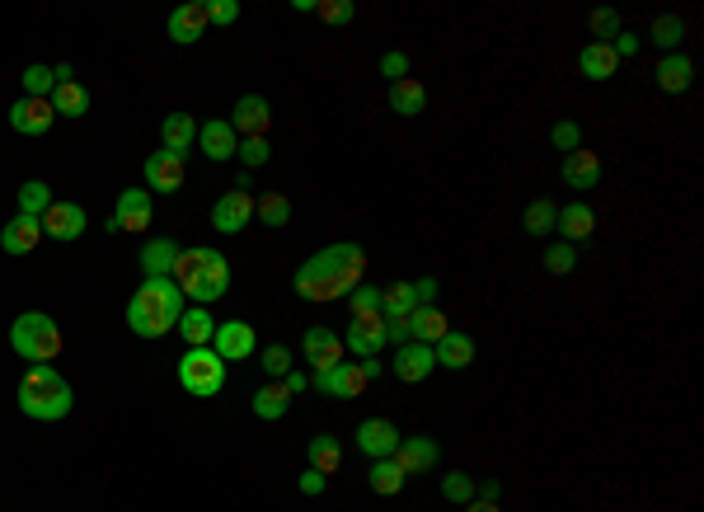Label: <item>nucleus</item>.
<instances>
[{"instance_id":"56","label":"nucleus","mask_w":704,"mask_h":512,"mask_svg":"<svg viewBox=\"0 0 704 512\" xmlns=\"http://www.w3.org/2000/svg\"><path fill=\"white\" fill-rule=\"evenodd\" d=\"M414 334H409V315H399V320H385V343H409Z\"/></svg>"},{"instance_id":"45","label":"nucleus","mask_w":704,"mask_h":512,"mask_svg":"<svg viewBox=\"0 0 704 512\" xmlns=\"http://www.w3.org/2000/svg\"><path fill=\"white\" fill-rule=\"evenodd\" d=\"M540 259H545V273H554V278H564V273H573V268H578V249H573V245H564V240H554V245L545 249Z\"/></svg>"},{"instance_id":"54","label":"nucleus","mask_w":704,"mask_h":512,"mask_svg":"<svg viewBox=\"0 0 704 512\" xmlns=\"http://www.w3.org/2000/svg\"><path fill=\"white\" fill-rule=\"evenodd\" d=\"M381 76L390 80V85H399V80H409V52H385L381 57Z\"/></svg>"},{"instance_id":"39","label":"nucleus","mask_w":704,"mask_h":512,"mask_svg":"<svg viewBox=\"0 0 704 512\" xmlns=\"http://www.w3.org/2000/svg\"><path fill=\"white\" fill-rule=\"evenodd\" d=\"M254 217H259L263 226L282 231V226L291 221V202H287V193H263V198H254Z\"/></svg>"},{"instance_id":"43","label":"nucleus","mask_w":704,"mask_h":512,"mask_svg":"<svg viewBox=\"0 0 704 512\" xmlns=\"http://www.w3.org/2000/svg\"><path fill=\"white\" fill-rule=\"evenodd\" d=\"M202 259H207V245H193V249H179V264H174V273H169V278H174V287H179V292H184L188 282L198 278V268H202Z\"/></svg>"},{"instance_id":"35","label":"nucleus","mask_w":704,"mask_h":512,"mask_svg":"<svg viewBox=\"0 0 704 512\" xmlns=\"http://www.w3.org/2000/svg\"><path fill=\"white\" fill-rule=\"evenodd\" d=\"M306 461L310 470H320V475H338V466H343V447H338L334 433H320L306 442Z\"/></svg>"},{"instance_id":"19","label":"nucleus","mask_w":704,"mask_h":512,"mask_svg":"<svg viewBox=\"0 0 704 512\" xmlns=\"http://www.w3.org/2000/svg\"><path fill=\"white\" fill-rule=\"evenodd\" d=\"M437 372V357H432L428 343H399L395 353V376L404 381V386H418V381H428V376Z\"/></svg>"},{"instance_id":"8","label":"nucleus","mask_w":704,"mask_h":512,"mask_svg":"<svg viewBox=\"0 0 704 512\" xmlns=\"http://www.w3.org/2000/svg\"><path fill=\"white\" fill-rule=\"evenodd\" d=\"M230 292V264L216 254V249H207V259H202L198 278L184 287V296L193 301V306H212V301H221V296Z\"/></svg>"},{"instance_id":"41","label":"nucleus","mask_w":704,"mask_h":512,"mask_svg":"<svg viewBox=\"0 0 704 512\" xmlns=\"http://www.w3.org/2000/svg\"><path fill=\"white\" fill-rule=\"evenodd\" d=\"M47 207H52V188H47L43 179H29V184H19V212H24V217H38V221H43Z\"/></svg>"},{"instance_id":"50","label":"nucleus","mask_w":704,"mask_h":512,"mask_svg":"<svg viewBox=\"0 0 704 512\" xmlns=\"http://www.w3.org/2000/svg\"><path fill=\"white\" fill-rule=\"evenodd\" d=\"M315 15H320L324 24H334V29H343V24H352V15H357V5H352V0H315Z\"/></svg>"},{"instance_id":"20","label":"nucleus","mask_w":704,"mask_h":512,"mask_svg":"<svg viewBox=\"0 0 704 512\" xmlns=\"http://www.w3.org/2000/svg\"><path fill=\"white\" fill-rule=\"evenodd\" d=\"M301 353H306V362L315 367V372H329V367H338L343 362V339H338L334 329H306V339H301Z\"/></svg>"},{"instance_id":"53","label":"nucleus","mask_w":704,"mask_h":512,"mask_svg":"<svg viewBox=\"0 0 704 512\" xmlns=\"http://www.w3.org/2000/svg\"><path fill=\"white\" fill-rule=\"evenodd\" d=\"M235 19H240V0H207V24L226 29V24H235Z\"/></svg>"},{"instance_id":"9","label":"nucleus","mask_w":704,"mask_h":512,"mask_svg":"<svg viewBox=\"0 0 704 512\" xmlns=\"http://www.w3.org/2000/svg\"><path fill=\"white\" fill-rule=\"evenodd\" d=\"M85 226H90V217L80 202H52L43 212V240H57V245H76Z\"/></svg>"},{"instance_id":"59","label":"nucleus","mask_w":704,"mask_h":512,"mask_svg":"<svg viewBox=\"0 0 704 512\" xmlns=\"http://www.w3.org/2000/svg\"><path fill=\"white\" fill-rule=\"evenodd\" d=\"M282 386H287V395H301V390H306V386H310V376H306V372H301V367H291V372H287V376H282Z\"/></svg>"},{"instance_id":"40","label":"nucleus","mask_w":704,"mask_h":512,"mask_svg":"<svg viewBox=\"0 0 704 512\" xmlns=\"http://www.w3.org/2000/svg\"><path fill=\"white\" fill-rule=\"evenodd\" d=\"M414 311V282H390L381 287V315L385 320H399V315Z\"/></svg>"},{"instance_id":"51","label":"nucleus","mask_w":704,"mask_h":512,"mask_svg":"<svg viewBox=\"0 0 704 512\" xmlns=\"http://www.w3.org/2000/svg\"><path fill=\"white\" fill-rule=\"evenodd\" d=\"M550 141L568 156V151H578V146H582V127L573 123V118H559V123L550 127Z\"/></svg>"},{"instance_id":"22","label":"nucleus","mask_w":704,"mask_h":512,"mask_svg":"<svg viewBox=\"0 0 704 512\" xmlns=\"http://www.w3.org/2000/svg\"><path fill=\"white\" fill-rule=\"evenodd\" d=\"M52 123H57V113H52V104H47V99H29V94H24V99H15V104H10V127H15V132H24V137H43Z\"/></svg>"},{"instance_id":"21","label":"nucleus","mask_w":704,"mask_h":512,"mask_svg":"<svg viewBox=\"0 0 704 512\" xmlns=\"http://www.w3.org/2000/svg\"><path fill=\"white\" fill-rule=\"evenodd\" d=\"M399 447V428L390 419H362L357 423V451L371 456V461H381V456H395Z\"/></svg>"},{"instance_id":"13","label":"nucleus","mask_w":704,"mask_h":512,"mask_svg":"<svg viewBox=\"0 0 704 512\" xmlns=\"http://www.w3.org/2000/svg\"><path fill=\"white\" fill-rule=\"evenodd\" d=\"M291 287H296V296H301V301H315V306H324V301H338V296H343V292H338V282L329 278V268H324L315 254H310L306 264L296 268Z\"/></svg>"},{"instance_id":"25","label":"nucleus","mask_w":704,"mask_h":512,"mask_svg":"<svg viewBox=\"0 0 704 512\" xmlns=\"http://www.w3.org/2000/svg\"><path fill=\"white\" fill-rule=\"evenodd\" d=\"M198 146H202V156L221 165V160H230L240 151V137H235V127H230L226 118H212V123L198 127Z\"/></svg>"},{"instance_id":"16","label":"nucleus","mask_w":704,"mask_h":512,"mask_svg":"<svg viewBox=\"0 0 704 512\" xmlns=\"http://www.w3.org/2000/svg\"><path fill=\"white\" fill-rule=\"evenodd\" d=\"M254 221V198L249 193H240V188H230V193H221L212 207V226L221 235H240Z\"/></svg>"},{"instance_id":"60","label":"nucleus","mask_w":704,"mask_h":512,"mask_svg":"<svg viewBox=\"0 0 704 512\" xmlns=\"http://www.w3.org/2000/svg\"><path fill=\"white\" fill-rule=\"evenodd\" d=\"M475 498H484V503H498V498H503V484H498V480L475 484Z\"/></svg>"},{"instance_id":"30","label":"nucleus","mask_w":704,"mask_h":512,"mask_svg":"<svg viewBox=\"0 0 704 512\" xmlns=\"http://www.w3.org/2000/svg\"><path fill=\"white\" fill-rule=\"evenodd\" d=\"M578 71L587 80H611L615 71H620V57H615L611 43H587L578 52Z\"/></svg>"},{"instance_id":"38","label":"nucleus","mask_w":704,"mask_h":512,"mask_svg":"<svg viewBox=\"0 0 704 512\" xmlns=\"http://www.w3.org/2000/svg\"><path fill=\"white\" fill-rule=\"evenodd\" d=\"M404 470L390 461V456H381V461H371V470H367V484H371V494H381V498H395L399 489H404Z\"/></svg>"},{"instance_id":"3","label":"nucleus","mask_w":704,"mask_h":512,"mask_svg":"<svg viewBox=\"0 0 704 512\" xmlns=\"http://www.w3.org/2000/svg\"><path fill=\"white\" fill-rule=\"evenodd\" d=\"M10 348H15L29 367H52L62 353V329L47 311H24L10 325Z\"/></svg>"},{"instance_id":"27","label":"nucleus","mask_w":704,"mask_h":512,"mask_svg":"<svg viewBox=\"0 0 704 512\" xmlns=\"http://www.w3.org/2000/svg\"><path fill=\"white\" fill-rule=\"evenodd\" d=\"M564 184L578 188V193L597 188L601 184V156H597V151H587V146L568 151V156H564Z\"/></svg>"},{"instance_id":"5","label":"nucleus","mask_w":704,"mask_h":512,"mask_svg":"<svg viewBox=\"0 0 704 512\" xmlns=\"http://www.w3.org/2000/svg\"><path fill=\"white\" fill-rule=\"evenodd\" d=\"M315 259L329 268V278L338 282V292H343V296H348L352 287H362V273H367V249L357 245V240H338V245L320 249Z\"/></svg>"},{"instance_id":"26","label":"nucleus","mask_w":704,"mask_h":512,"mask_svg":"<svg viewBox=\"0 0 704 512\" xmlns=\"http://www.w3.org/2000/svg\"><path fill=\"white\" fill-rule=\"evenodd\" d=\"M690 85H695V62H690L686 52H662L658 62V90L662 94H686Z\"/></svg>"},{"instance_id":"4","label":"nucleus","mask_w":704,"mask_h":512,"mask_svg":"<svg viewBox=\"0 0 704 512\" xmlns=\"http://www.w3.org/2000/svg\"><path fill=\"white\" fill-rule=\"evenodd\" d=\"M179 386H184L188 395H198V400H212V395H221V386H226V362H221L212 348H188V353L179 357Z\"/></svg>"},{"instance_id":"47","label":"nucleus","mask_w":704,"mask_h":512,"mask_svg":"<svg viewBox=\"0 0 704 512\" xmlns=\"http://www.w3.org/2000/svg\"><path fill=\"white\" fill-rule=\"evenodd\" d=\"M52 90H57V76H52V66H29V71H24V94H29V99H52Z\"/></svg>"},{"instance_id":"33","label":"nucleus","mask_w":704,"mask_h":512,"mask_svg":"<svg viewBox=\"0 0 704 512\" xmlns=\"http://www.w3.org/2000/svg\"><path fill=\"white\" fill-rule=\"evenodd\" d=\"M179 334H184L188 348H212V334H216V320L207 315V306H188L184 315H179Z\"/></svg>"},{"instance_id":"24","label":"nucleus","mask_w":704,"mask_h":512,"mask_svg":"<svg viewBox=\"0 0 704 512\" xmlns=\"http://www.w3.org/2000/svg\"><path fill=\"white\" fill-rule=\"evenodd\" d=\"M554 231L564 235V245H582V240H592V231H597V207H587V202H568V207H559Z\"/></svg>"},{"instance_id":"23","label":"nucleus","mask_w":704,"mask_h":512,"mask_svg":"<svg viewBox=\"0 0 704 512\" xmlns=\"http://www.w3.org/2000/svg\"><path fill=\"white\" fill-rule=\"evenodd\" d=\"M179 240H169V235H155V240H146L141 245V254H137V264H141V273L146 278H169L174 273V264H179Z\"/></svg>"},{"instance_id":"2","label":"nucleus","mask_w":704,"mask_h":512,"mask_svg":"<svg viewBox=\"0 0 704 512\" xmlns=\"http://www.w3.org/2000/svg\"><path fill=\"white\" fill-rule=\"evenodd\" d=\"M15 404L19 414L33 423H62L71 414V404H76V390L57 367H29L24 381H19Z\"/></svg>"},{"instance_id":"61","label":"nucleus","mask_w":704,"mask_h":512,"mask_svg":"<svg viewBox=\"0 0 704 512\" xmlns=\"http://www.w3.org/2000/svg\"><path fill=\"white\" fill-rule=\"evenodd\" d=\"M465 512H503V508H498V503H484V498H470V503H465Z\"/></svg>"},{"instance_id":"15","label":"nucleus","mask_w":704,"mask_h":512,"mask_svg":"<svg viewBox=\"0 0 704 512\" xmlns=\"http://www.w3.org/2000/svg\"><path fill=\"white\" fill-rule=\"evenodd\" d=\"M254 348H259V339H254V329H249L245 320H226V325H216L212 353L221 357V362H245V357H254Z\"/></svg>"},{"instance_id":"31","label":"nucleus","mask_w":704,"mask_h":512,"mask_svg":"<svg viewBox=\"0 0 704 512\" xmlns=\"http://www.w3.org/2000/svg\"><path fill=\"white\" fill-rule=\"evenodd\" d=\"M47 104H52L57 118H85V113H90V90H85L80 80H62V85L52 90Z\"/></svg>"},{"instance_id":"14","label":"nucleus","mask_w":704,"mask_h":512,"mask_svg":"<svg viewBox=\"0 0 704 512\" xmlns=\"http://www.w3.org/2000/svg\"><path fill=\"white\" fill-rule=\"evenodd\" d=\"M381 348H385V315H371V320H348L343 353H352L357 362H367V357H381Z\"/></svg>"},{"instance_id":"34","label":"nucleus","mask_w":704,"mask_h":512,"mask_svg":"<svg viewBox=\"0 0 704 512\" xmlns=\"http://www.w3.org/2000/svg\"><path fill=\"white\" fill-rule=\"evenodd\" d=\"M254 414H259L263 423H277V419H287V409H291V395L282 381H268V386L254 390V404H249Z\"/></svg>"},{"instance_id":"29","label":"nucleus","mask_w":704,"mask_h":512,"mask_svg":"<svg viewBox=\"0 0 704 512\" xmlns=\"http://www.w3.org/2000/svg\"><path fill=\"white\" fill-rule=\"evenodd\" d=\"M409 334H414V343H442L446 334H451V320H446L437 306H414L409 311Z\"/></svg>"},{"instance_id":"52","label":"nucleus","mask_w":704,"mask_h":512,"mask_svg":"<svg viewBox=\"0 0 704 512\" xmlns=\"http://www.w3.org/2000/svg\"><path fill=\"white\" fill-rule=\"evenodd\" d=\"M263 372H268V376H287L291 372V348H287V343H268V348H263Z\"/></svg>"},{"instance_id":"6","label":"nucleus","mask_w":704,"mask_h":512,"mask_svg":"<svg viewBox=\"0 0 704 512\" xmlns=\"http://www.w3.org/2000/svg\"><path fill=\"white\" fill-rule=\"evenodd\" d=\"M151 217H155L151 193H146V188H123L118 202H113L108 231L113 235H141V231H151Z\"/></svg>"},{"instance_id":"57","label":"nucleus","mask_w":704,"mask_h":512,"mask_svg":"<svg viewBox=\"0 0 704 512\" xmlns=\"http://www.w3.org/2000/svg\"><path fill=\"white\" fill-rule=\"evenodd\" d=\"M611 47H615V57H620V62H629V57H634V52H639V38H634V33H615L611 38Z\"/></svg>"},{"instance_id":"28","label":"nucleus","mask_w":704,"mask_h":512,"mask_svg":"<svg viewBox=\"0 0 704 512\" xmlns=\"http://www.w3.org/2000/svg\"><path fill=\"white\" fill-rule=\"evenodd\" d=\"M432 357H437V367H446V372H465V367L475 362V339L460 334V329H451L442 343H432Z\"/></svg>"},{"instance_id":"32","label":"nucleus","mask_w":704,"mask_h":512,"mask_svg":"<svg viewBox=\"0 0 704 512\" xmlns=\"http://www.w3.org/2000/svg\"><path fill=\"white\" fill-rule=\"evenodd\" d=\"M198 118H188V113H169L165 123H160V137H165V151L174 156H188V146L198 141Z\"/></svg>"},{"instance_id":"12","label":"nucleus","mask_w":704,"mask_h":512,"mask_svg":"<svg viewBox=\"0 0 704 512\" xmlns=\"http://www.w3.org/2000/svg\"><path fill=\"white\" fill-rule=\"evenodd\" d=\"M207 29H212V24H207V0H184V5H174V10H169V24H165L169 43L193 47Z\"/></svg>"},{"instance_id":"44","label":"nucleus","mask_w":704,"mask_h":512,"mask_svg":"<svg viewBox=\"0 0 704 512\" xmlns=\"http://www.w3.org/2000/svg\"><path fill=\"white\" fill-rule=\"evenodd\" d=\"M348 315H352V320H371V315H381V287H352V292H348Z\"/></svg>"},{"instance_id":"36","label":"nucleus","mask_w":704,"mask_h":512,"mask_svg":"<svg viewBox=\"0 0 704 512\" xmlns=\"http://www.w3.org/2000/svg\"><path fill=\"white\" fill-rule=\"evenodd\" d=\"M554 221H559V202L536 198V202H526V212H521V231L531 235V240H545V235H554Z\"/></svg>"},{"instance_id":"7","label":"nucleus","mask_w":704,"mask_h":512,"mask_svg":"<svg viewBox=\"0 0 704 512\" xmlns=\"http://www.w3.org/2000/svg\"><path fill=\"white\" fill-rule=\"evenodd\" d=\"M141 174H146V193H160V198H169V193H179L188 179V160L174 156V151H151L146 156V165H141Z\"/></svg>"},{"instance_id":"37","label":"nucleus","mask_w":704,"mask_h":512,"mask_svg":"<svg viewBox=\"0 0 704 512\" xmlns=\"http://www.w3.org/2000/svg\"><path fill=\"white\" fill-rule=\"evenodd\" d=\"M390 109L399 118H418V113L428 109V90L418 80H399V85H390Z\"/></svg>"},{"instance_id":"49","label":"nucleus","mask_w":704,"mask_h":512,"mask_svg":"<svg viewBox=\"0 0 704 512\" xmlns=\"http://www.w3.org/2000/svg\"><path fill=\"white\" fill-rule=\"evenodd\" d=\"M442 498L446 503H470L475 498V480L465 470H451V475H442Z\"/></svg>"},{"instance_id":"1","label":"nucleus","mask_w":704,"mask_h":512,"mask_svg":"<svg viewBox=\"0 0 704 512\" xmlns=\"http://www.w3.org/2000/svg\"><path fill=\"white\" fill-rule=\"evenodd\" d=\"M184 311H188V296L174 287V278H146L137 287V296L127 301V329L137 339H165Z\"/></svg>"},{"instance_id":"42","label":"nucleus","mask_w":704,"mask_h":512,"mask_svg":"<svg viewBox=\"0 0 704 512\" xmlns=\"http://www.w3.org/2000/svg\"><path fill=\"white\" fill-rule=\"evenodd\" d=\"M681 38H686V19L681 15H658L653 19V43L662 52H681Z\"/></svg>"},{"instance_id":"46","label":"nucleus","mask_w":704,"mask_h":512,"mask_svg":"<svg viewBox=\"0 0 704 512\" xmlns=\"http://www.w3.org/2000/svg\"><path fill=\"white\" fill-rule=\"evenodd\" d=\"M587 29L597 33V43H611L615 33H620V10H615V5H597V10L587 15Z\"/></svg>"},{"instance_id":"48","label":"nucleus","mask_w":704,"mask_h":512,"mask_svg":"<svg viewBox=\"0 0 704 512\" xmlns=\"http://www.w3.org/2000/svg\"><path fill=\"white\" fill-rule=\"evenodd\" d=\"M235 156L245 160L249 170H263L268 160H273V146H268V137H240V151Z\"/></svg>"},{"instance_id":"58","label":"nucleus","mask_w":704,"mask_h":512,"mask_svg":"<svg viewBox=\"0 0 704 512\" xmlns=\"http://www.w3.org/2000/svg\"><path fill=\"white\" fill-rule=\"evenodd\" d=\"M301 494H306V498L324 494V475H320V470H306V475H301Z\"/></svg>"},{"instance_id":"11","label":"nucleus","mask_w":704,"mask_h":512,"mask_svg":"<svg viewBox=\"0 0 704 512\" xmlns=\"http://www.w3.org/2000/svg\"><path fill=\"white\" fill-rule=\"evenodd\" d=\"M226 123L235 127V137H268V127H273V104H268L263 94H240Z\"/></svg>"},{"instance_id":"17","label":"nucleus","mask_w":704,"mask_h":512,"mask_svg":"<svg viewBox=\"0 0 704 512\" xmlns=\"http://www.w3.org/2000/svg\"><path fill=\"white\" fill-rule=\"evenodd\" d=\"M38 245H43V221H38V217H24V212H15V217L0 226V249H5V254L24 259V254H33Z\"/></svg>"},{"instance_id":"18","label":"nucleus","mask_w":704,"mask_h":512,"mask_svg":"<svg viewBox=\"0 0 704 512\" xmlns=\"http://www.w3.org/2000/svg\"><path fill=\"white\" fill-rule=\"evenodd\" d=\"M404 475H423V470H437V461H442V447L432 442V437H399L395 456H390Z\"/></svg>"},{"instance_id":"55","label":"nucleus","mask_w":704,"mask_h":512,"mask_svg":"<svg viewBox=\"0 0 704 512\" xmlns=\"http://www.w3.org/2000/svg\"><path fill=\"white\" fill-rule=\"evenodd\" d=\"M437 292H442V282H437V278H418L414 282V306H432Z\"/></svg>"},{"instance_id":"10","label":"nucleus","mask_w":704,"mask_h":512,"mask_svg":"<svg viewBox=\"0 0 704 512\" xmlns=\"http://www.w3.org/2000/svg\"><path fill=\"white\" fill-rule=\"evenodd\" d=\"M310 386L320 390V395H334V400H357V395L371 386V376L362 372V362H338L329 372H315Z\"/></svg>"}]
</instances>
